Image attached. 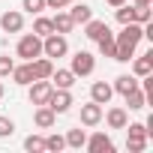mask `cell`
<instances>
[{"instance_id": "5bb4252c", "label": "cell", "mask_w": 153, "mask_h": 153, "mask_svg": "<svg viewBox=\"0 0 153 153\" xmlns=\"http://www.w3.org/2000/svg\"><path fill=\"white\" fill-rule=\"evenodd\" d=\"M33 123H36L39 129H51V126L57 123V114H54L48 105H36V111H33Z\"/></svg>"}, {"instance_id": "4fadbf2b", "label": "cell", "mask_w": 153, "mask_h": 153, "mask_svg": "<svg viewBox=\"0 0 153 153\" xmlns=\"http://www.w3.org/2000/svg\"><path fill=\"white\" fill-rule=\"evenodd\" d=\"M150 72H153V51H147L141 57H132V75L135 78H144Z\"/></svg>"}, {"instance_id": "d6986e66", "label": "cell", "mask_w": 153, "mask_h": 153, "mask_svg": "<svg viewBox=\"0 0 153 153\" xmlns=\"http://www.w3.org/2000/svg\"><path fill=\"white\" fill-rule=\"evenodd\" d=\"M123 99H126V111H141V108L147 105V96H144V90H141V87L129 90Z\"/></svg>"}, {"instance_id": "6da1fadb", "label": "cell", "mask_w": 153, "mask_h": 153, "mask_svg": "<svg viewBox=\"0 0 153 153\" xmlns=\"http://www.w3.org/2000/svg\"><path fill=\"white\" fill-rule=\"evenodd\" d=\"M141 39H144V27H141V24H135V21L123 24V30L114 36V42H117L114 60H117V63H129V60L135 57V48H138Z\"/></svg>"}, {"instance_id": "cb8c5ba5", "label": "cell", "mask_w": 153, "mask_h": 153, "mask_svg": "<svg viewBox=\"0 0 153 153\" xmlns=\"http://www.w3.org/2000/svg\"><path fill=\"white\" fill-rule=\"evenodd\" d=\"M63 138H66V147L81 150V147H84V141H87V132H84V129H69Z\"/></svg>"}, {"instance_id": "7a4b0ae2", "label": "cell", "mask_w": 153, "mask_h": 153, "mask_svg": "<svg viewBox=\"0 0 153 153\" xmlns=\"http://www.w3.org/2000/svg\"><path fill=\"white\" fill-rule=\"evenodd\" d=\"M15 54H18L21 60H33V57H39V54H42V36H36V33H24V36L18 39V45H15Z\"/></svg>"}, {"instance_id": "9c48e42d", "label": "cell", "mask_w": 153, "mask_h": 153, "mask_svg": "<svg viewBox=\"0 0 153 153\" xmlns=\"http://www.w3.org/2000/svg\"><path fill=\"white\" fill-rule=\"evenodd\" d=\"M0 27H3V33H21L24 15H21L18 9H6L3 15H0Z\"/></svg>"}, {"instance_id": "ffe728a7", "label": "cell", "mask_w": 153, "mask_h": 153, "mask_svg": "<svg viewBox=\"0 0 153 153\" xmlns=\"http://www.w3.org/2000/svg\"><path fill=\"white\" fill-rule=\"evenodd\" d=\"M114 93H120V96H126L129 90H135L138 87V78H135V75H117V78H114Z\"/></svg>"}, {"instance_id": "83f0119b", "label": "cell", "mask_w": 153, "mask_h": 153, "mask_svg": "<svg viewBox=\"0 0 153 153\" xmlns=\"http://www.w3.org/2000/svg\"><path fill=\"white\" fill-rule=\"evenodd\" d=\"M132 6H135V15H132V21H135V24H147V21L153 18L150 6H138V3H132Z\"/></svg>"}, {"instance_id": "836d02e7", "label": "cell", "mask_w": 153, "mask_h": 153, "mask_svg": "<svg viewBox=\"0 0 153 153\" xmlns=\"http://www.w3.org/2000/svg\"><path fill=\"white\" fill-rule=\"evenodd\" d=\"M105 3H108V6H114V9H117V6H120V3H129V0H105Z\"/></svg>"}, {"instance_id": "3957f363", "label": "cell", "mask_w": 153, "mask_h": 153, "mask_svg": "<svg viewBox=\"0 0 153 153\" xmlns=\"http://www.w3.org/2000/svg\"><path fill=\"white\" fill-rule=\"evenodd\" d=\"M42 54L45 57H66L69 54V42H66V36L63 33H48L45 39H42Z\"/></svg>"}, {"instance_id": "277c9868", "label": "cell", "mask_w": 153, "mask_h": 153, "mask_svg": "<svg viewBox=\"0 0 153 153\" xmlns=\"http://www.w3.org/2000/svg\"><path fill=\"white\" fill-rule=\"evenodd\" d=\"M72 75L75 78H84V75H93V69H96V57L90 54V51H75L72 54Z\"/></svg>"}, {"instance_id": "44dd1931", "label": "cell", "mask_w": 153, "mask_h": 153, "mask_svg": "<svg viewBox=\"0 0 153 153\" xmlns=\"http://www.w3.org/2000/svg\"><path fill=\"white\" fill-rule=\"evenodd\" d=\"M51 24H54V33H72V27H75V21H72V15L69 12H57L54 18H51Z\"/></svg>"}, {"instance_id": "ba28073f", "label": "cell", "mask_w": 153, "mask_h": 153, "mask_svg": "<svg viewBox=\"0 0 153 153\" xmlns=\"http://www.w3.org/2000/svg\"><path fill=\"white\" fill-rule=\"evenodd\" d=\"M84 147H87L90 153H114V141H111L105 132H93V135L84 141Z\"/></svg>"}, {"instance_id": "9a60e30c", "label": "cell", "mask_w": 153, "mask_h": 153, "mask_svg": "<svg viewBox=\"0 0 153 153\" xmlns=\"http://www.w3.org/2000/svg\"><path fill=\"white\" fill-rule=\"evenodd\" d=\"M102 117L108 120L111 129H126V123H129V111L126 108H108V114H102Z\"/></svg>"}, {"instance_id": "7402d4cb", "label": "cell", "mask_w": 153, "mask_h": 153, "mask_svg": "<svg viewBox=\"0 0 153 153\" xmlns=\"http://www.w3.org/2000/svg\"><path fill=\"white\" fill-rule=\"evenodd\" d=\"M105 30H108V24H105V21H99V18H90V21L84 24V36H87V39H93V42H96Z\"/></svg>"}, {"instance_id": "2e32d148", "label": "cell", "mask_w": 153, "mask_h": 153, "mask_svg": "<svg viewBox=\"0 0 153 153\" xmlns=\"http://www.w3.org/2000/svg\"><path fill=\"white\" fill-rule=\"evenodd\" d=\"M48 81H51L54 87H60V90H69V87L75 84V75H72V69H54Z\"/></svg>"}, {"instance_id": "52a82bcc", "label": "cell", "mask_w": 153, "mask_h": 153, "mask_svg": "<svg viewBox=\"0 0 153 153\" xmlns=\"http://www.w3.org/2000/svg\"><path fill=\"white\" fill-rule=\"evenodd\" d=\"M45 105H48L54 114H66V111L72 108V93H69V90H60V87H54Z\"/></svg>"}, {"instance_id": "8992f818", "label": "cell", "mask_w": 153, "mask_h": 153, "mask_svg": "<svg viewBox=\"0 0 153 153\" xmlns=\"http://www.w3.org/2000/svg\"><path fill=\"white\" fill-rule=\"evenodd\" d=\"M27 87H30V102H33V105H45L48 96H51V90H54V84H51L48 78H36V81H30Z\"/></svg>"}, {"instance_id": "1f68e13d", "label": "cell", "mask_w": 153, "mask_h": 153, "mask_svg": "<svg viewBox=\"0 0 153 153\" xmlns=\"http://www.w3.org/2000/svg\"><path fill=\"white\" fill-rule=\"evenodd\" d=\"M12 132H15V123L9 117H0V138H9Z\"/></svg>"}, {"instance_id": "e0dca14e", "label": "cell", "mask_w": 153, "mask_h": 153, "mask_svg": "<svg viewBox=\"0 0 153 153\" xmlns=\"http://www.w3.org/2000/svg\"><path fill=\"white\" fill-rule=\"evenodd\" d=\"M12 81L21 84V87H27L30 81H36V78H33V69H30V60H24L21 66L15 63V69H12Z\"/></svg>"}, {"instance_id": "30bf717a", "label": "cell", "mask_w": 153, "mask_h": 153, "mask_svg": "<svg viewBox=\"0 0 153 153\" xmlns=\"http://www.w3.org/2000/svg\"><path fill=\"white\" fill-rule=\"evenodd\" d=\"M102 123V105L99 102H87V105H81V126H99Z\"/></svg>"}, {"instance_id": "603a6c76", "label": "cell", "mask_w": 153, "mask_h": 153, "mask_svg": "<svg viewBox=\"0 0 153 153\" xmlns=\"http://www.w3.org/2000/svg\"><path fill=\"white\" fill-rule=\"evenodd\" d=\"M69 15H72V21H75V24H87V21L93 18V9H90L87 3H75Z\"/></svg>"}, {"instance_id": "4dcf8cb0", "label": "cell", "mask_w": 153, "mask_h": 153, "mask_svg": "<svg viewBox=\"0 0 153 153\" xmlns=\"http://www.w3.org/2000/svg\"><path fill=\"white\" fill-rule=\"evenodd\" d=\"M12 69H15V60H12L9 54H3V57H0V78H9Z\"/></svg>"}, {"instance_id": "484cf974", "label": "cell", "mask_w": 153, "mask_h": 153, "mask_svg": "<svg viewBox=\"0 0 153 153\" xmlns=\"http://www.w3.org/2000/svg\"><path fill=\"white\" fill-rule=\"evenodd\" d=\"M24 150H30V153H45V138H42V135H27V138H24Z\"/></svg>"}, {"instance_id": "f1b7e54d", "label": "cell", "mask_w": 153, "mask_h": 153, "mask_svg": "<svg viewBox=\"0 0 153 153\" xmlns=\"http://www.w3.org/2000/svg\"><path fill=\"white\" fill-rule=\"evenodd\" d=\"M21 9L30 12V15H39V12L48 9V6H45V0H21Z\"/></svg>"}, {"instance_id": "d4e9b609", "label": "cell", "mask_w": 153, "mask_h": 153, "mask_svg": "<svg viewBox=\"0 0 153 153\" xmlns=\"http://www.w3.org/2000/svg\"><path fill=\"white\" fill-rule=\"evenodd\" d=\"M33 33H36V36H42V39H45L48 33H54V24H51V18H45V15L39 12V15H36V21H33Z\"/></svg>"}, {"instance_id": "f546056e", "label": "cell", "mask_w": 153, "mask_h": 153, "mask_svg": "<svg viewBox=\"0 0 153 153\" xmlns=\"http://www.w3.org/2000/svg\"><path fill=\"white\" fill-rule=\"evenodd\" d=\"M132 15H135V6H129V3H120V6H117V21H120V24H129Z\"/></svg>"}, {"instance_id": "ac0fdd59", "label": "cell", "mask_w": 153, "mask_h": 153, "mask_svg": "<svg viewBox=\"0 0 153 153\" xmlns=\"http://www.w3.org/2000/svg\"><path fill=\"white\" fill-rule=\"evenodd\" d=\"M96 45H99V54H102V57H111V60H114V54H117V42H114V33H111V30H105V33L96 39Z\"/></svg>"}, {"instance_id": "4316f807", "label": "cell", "mask_w": 153, "mask_h": 153, "mask_svg": "<svg viewBox=\"0 0 153 153\" xmlns=\"http://www.w3.org/2000/svg\"><path fill=\"white\" fill-rule=\"evenodd\" d=\"M63 147H66V138H63V135H57V132H54V135H48V138H45V150L60 153Z\"/></svg>"}, {"instance_id": "d590c367", "label": "cell", "mask_w": 153, "mask_h": 153, "mask_svg": "<svg viewBox=\"0 0 153 153\" xmlns=\"http://www.w3.org/2000/svg\"><path fill=\"white\" fill-rule=\"evenodd\" d=\"M3 93H6V87H3V81H0V99H3Z\"/></svg>"}, {"instance_id": "7c38bea8", "label": "cell", "mask_w": 153, "mask_h": 153, "mask_svg": "<svg viewBox=\"0 0 153 153\" xmlns=\"http://www.w3.org/2000/svg\"><path fill=\"white\" fill-rule=\"evenodd\" d=\"M30 69H33V78H51V72H54V60L39 54V57L30 60Z\"/></svg>"}, {"instance_id": "8fae6325", "label": "cell", "mask_w": 153, "mask_h": 153, "mask_svg": "<svg viewBox=\"0 0 153 153\" xmlns=\"http://www.w3.org/2000/svg\"><path fill=\"white\" fill-rule=\"evenodd\" d=\"M111 96H114V87H111L108 81H93V84H90V99H93V102L108 105Z\"/></svg>"}, {"instance_id": "5b68a950", "label": "cell", "mask_w": 153, "mask_h": 153, "mask_svg": "<svg viewBox=\"0 0 153 153\" xmlns=\"http://www.w3.org/2000/svg\"><path fill=\"white\" fill-rule=\"evenodd\" d=\"M126 129H129V138H126L129 153H141L147 147V129H144V123H126Z\"/></svg>"}, {"instance_id": "e575fe53", "label": "cell", "mask_w": 153, "mask_h": 153, "mask_svg": "<svg viewBox=\"0 0 153 153\" xmlns=\"http://www.w3.org/2000/svg\"><path fill=\"white\" fill-rule=\"evenodd\" d=\"M132 3H138V6H150L153 0H132Z\"/></svg>"}, {"instance_id": "d6a6232c", "label": "cell", "mask_w": 153, "mask_h": 153, "mask_svg": "<svg viewBox=\"0 0 153 153\" xmlns=\"http://www.w3.org/2000/svg\"><path fill=\"white\" fill-rule=\"evenodd\" d=\"M72 0H45V6L48 9H63V6H69Z\"/></svg>"}]
</instances>
